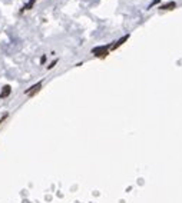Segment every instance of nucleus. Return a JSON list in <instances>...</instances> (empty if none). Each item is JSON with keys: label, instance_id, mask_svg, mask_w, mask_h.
Here are the masks:
<instances>
[{"label": "nucleus", "instance_id": "6e6552de", "mask_svg": "<svg viewBox=\"0 0 182 203\" xmlns=\"http://www.w3.org/2000/svg\"><path fill=\"white\" fill-rule=\"evenodd\" d=\"M56 63H58V60H53V62H52V63H50V65L48 66V69H52V67H53V66L56 65Z\"/></svg>", "mask_w": 182, "mask_h": 203}, {"label": "nucleus", "instance_id": "39448f33", "mask_svg": "<svg viewBox=\"0 0 182 203\" xmlns=\"http://www.w3.org/2000/svg\"><path fill=\"white\" fill-rule=\"evenodd\" d=\"M176 7V3L175 1H169V3H166V4H164V6H161V10H174V9Z\"/></svg>", "mask_w": 182, "mask_h": 203}, {"label": "nucleus", "instance_id": "f257e3e1", "mask_svg": "<svg viewBox=\"0 0 182 203\" xmlns=\"http://www.w3.org/2000/svg\"><path fill=\"white\" fill-rule=\"evenodd\" d=\"M109 49H112V46H110V44H106V46L95 47V49L92 50V53H93V56H96V57H105V56H108Z\"/></svg>", "mask_w": 182, "mask_h": 203}, {"label": "nucleus", "instance_id": "9d476101", "mask_svg": "<svg viewBox=\"0 0 182 203\" xmlns=\"http://www.w3.org/2000/svg\"><path fill=\"white\" fill-rule=\"evenodd\" d=\"M46 62V56H42V59H40V63H45Z\"/></svg>", "mask_w": 182, "mask_h": 203}, {"label": "nucleus", "instance_id": "1a4fd4ad", "mask_svg": "<svg viewBox=\"0 0 182 203\" xmlns=\"http://www.w3.org/2000/svg\"><path fill=\"white\" fill-rule=\"evenodd\" d=\"M6 119H7V113H6V114H3V117H1V119H0V124H1V123L4 122V120H6Z\"/></svg>", "mask_w": 182, "mask_h": 203}, {"label": "nucleus", "instance_id": "7ed1b4c3", "mask_svg": "<svg viewBox=\"0 0 182 203\" xmlns=\"http://www.w3.org/2000/svg\"><path fill=\"white\" fill-rule=\"evenodd\" d=\"M10 93H12V87H10L9 84L3 86V89H1V92H0V99H6Z\"/></svg>", "mask_w": 182, "mask_h": 203}, {"label": "nucleus", "instance_id": "423d86ee", "mask_svg": "<svg viewBox=\"0 0 182 203\" xmlns=\"http://www.w3.org/2000/svg\"><path fill=\"white\" fill-rule=\"evenodd\" d=\"M34 1H36V0H29V3L25 6V9H32L33 7V4H34Z\"/></svg>", "mask_w": 182, "mask_h": 203}, {"label": "nucleus", "instance_id": "0eeeda50", "mask_svg": "<svg viewBox=\"0 0 182 203\" xmlns=\"http://www.w3.org/2000/svg\"><path fill=\"white\" fill-rule=\"evenodd\" d=\"M158 3H159V0H153V1H152V3H151V4H149V7H148V9L153 7V6H155V4H158Z\"/></svg>", "mask_w": 182, "mask_h": 203}, {"label": "nucleus", "instance_id": "f03ea898", "mask_svg": "<svg viewBox=\"0 0 182 203\" xmlns=\"http://www.w3.org/2000/svg\"><path fill=\"white\" fill-rule=\"evenodd\" d=\"M40 87H42V81H37V83H36V84H33L30 89L26 90L25 93H26V95H29V96L32 97V96H34V95H36L39 90H40Z\"/></svg>", "mask_w": 182, "mask_h": 203}, {"label": "nucleus", "instance_id": "20e7f679", "mask_svg": "<svg viewBox=\"0 0 182 203\" xmlns=\"http://www.w3.org/2000/svg\"><path fill=\"white\" fill-rule=\"evenodd\" d=\"M128 39H129V34H125L124 37H121V39H119V40L116 41L115 44H112V50L118 49V47H119L121 44H124V43H125V41H126V40H128Z\"/></svg>", "mask_w": 182, "mask_h": 203}]
</instances>
